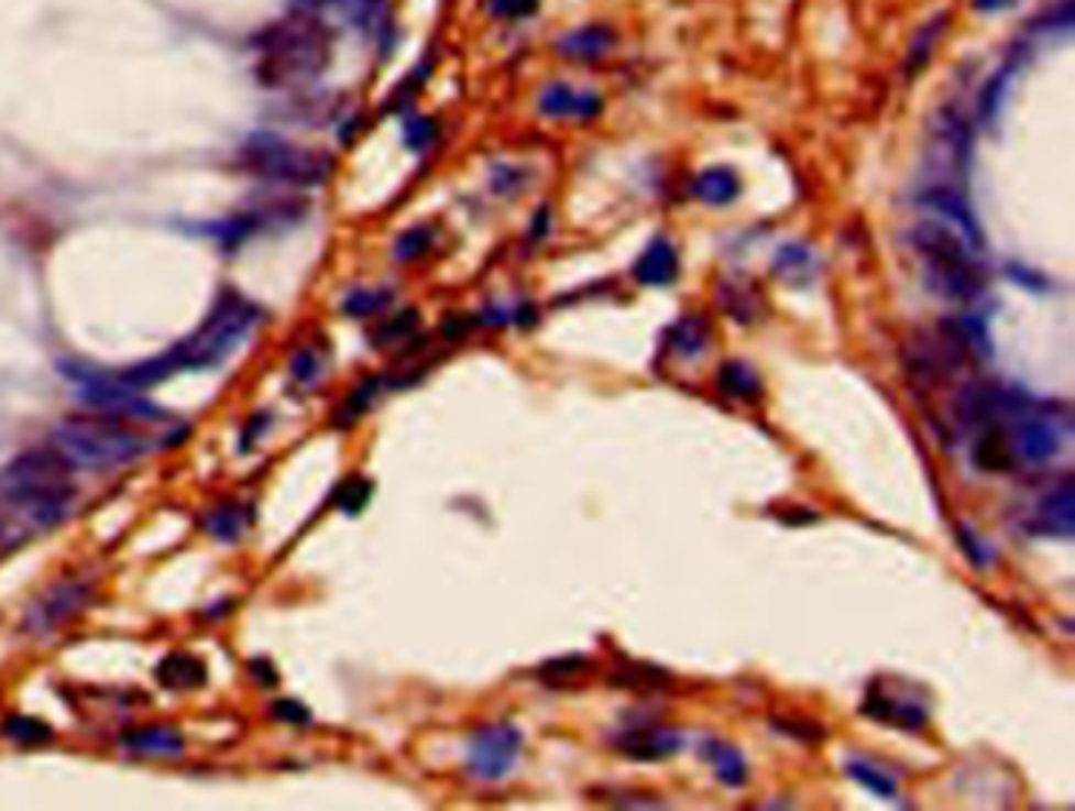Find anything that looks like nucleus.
Listing matches in <instances>:
<instances>
[{
  "label": "nucleus",
  "instance_id": "1",
  "mask_svg": "<svg viewBox=\"0 0 1075 811\" xmlns=\"http://www.w3.org/2000/svg\"><path fill=\"white\" fill-rule=\"evenodd\" d=\"M262 307L256 300L243 297L240 291H221L211 304L209 316L202 319V326L193 335H187L184 341H177L174 348H167L158 358L127 366V370H111L108 376L127 385L145 392L152 385H162L177 373H193V370H211L218 363L234 354L237 348L253 335L259 322H262Z\"/></svg>",
  "mask_w": 1075,
  "mask_h": 811
},
{
  "label": "nucleus",
  "instance_id": "2",
  "mask_svg": "<svg viewBox=\"0 0 1075 811\" xmlns=\"http://www.w3.org/2000/svg\"><path fill=\"white\" fill-rule=\"evenodd\" d=\"M76 500L73 464L57 449H32L0 468V502L29 525L57 527Z\"/></svg>",
  "mask_w": 1075,
  "mask_h": 811
},
{
  "label": "nucleus",
  "instance_id": "3",
  "mask_svg": "<svg viewBox=\"0 0 1075 811\" xmlns=\"http://www.w3.org/2000/svg\"><path fill=\"white\" fill-rule=\"evenodd\" d=\"M152 439L118 414H76L54 427V449L86 471H114L149 452Z\"/></svg>",
  "mask_w": 1075,
  "mask_h": 811
},
{
  "label": "nucleus",
  "instance_id": "4",
  "mask_svg": "<svg viewBox=\"0 0 1075 811\" xmlns=\"http://www.w3.org/2000/svg\"><path fill=\"white\" fill-rule=\"evenodd\" d=\"M914 253L924 263V278L940 297L975 304L984 294V268L975 263V243L950 221H918L912 228Z\"/></svg>",
  "mask_w": 1075,
  "mask_h": 811
},
{
  "label": "nucleus",
  "instance_id": "5",
  "mask_svg": "<svg viewBox=\"0 0 1075 811\" xmlns=\"http://www.w3.org/2000/svg\"><path fill=\"white\" fill-rule=\"evenodd\" d=\"M331 39L316 13H294L259 39V76L268 86L309 83L328 67Z\"/></svg>",
  "mask_w": 1075,
  "mask_h": 811
},
{
  "label": "nucleus",
  "instance_id": "6",
  "mask_svg": "<svg viewBox=\"0 0 1075 811\" xmlns=\"http://www.w3.org/2000/svg\"><path fill=\"white\" fill-rule=\"evenodd\" d=\"M240 167L268 184L319 187L331 171V158L319 149H306L272 133H259L240 149Z\"/></svg>",
  "mask_w": 1075,
  "mask_h": 811
},
{
  "label": "nucleus",
  "instance_id": "7",
  "mask_svg": "<svg viewBox=\"0 0 1075 811\" xmlns=\"http://www.w3.org/2000/svg\"><path fill=\"white\" fill-rule=\"evenodd\" d=\"M61 373L76 385V395L92 407V410H101V414H118V417H127V420H171V414L162 410L155 402H149L142 392L136 388H127V385H118L111 380L108 373L101 370H92V366H83V363H61Z\"/></svg>",
  "mask_w": 1075,
  "mask_h": 811
},
{
  "label": "nucleus",
  "instance_id": "8",
  "mask_svg": "<svg viewBox=\"0 0 1075 811\" xmlns=\"http://www.w3.org/2000/svg\"><path fill=\"white\" fill-rule=\"evenodd\" d=\"M524 748V736L512 723H495L473 733L468 748V767L476 780H502L512 774L517 755Z\"/></svg>",
  "mask_w": 1075,
  "mask_h": 811
},
{
  "label": "nucleus",
  "instance_id": "9",
  "mask_svg": "<svg viewBox=\"0 0 1075 811\" xmlns=\"http://www.w3.org/2000/svg\"><path fill=\"white\" fill-rule=\"evenodd\" d=\"M92 600V588L89 581H73V578H64L57 584H51L45 594L39 596L29 613H25V628H32L35 635H47L54 632L57 625H64L67 620H73L86 603Z\"/></svg>",
  "mask_w": 1075,
  "mask_h": 811
},
{
  "label": "nucleus",
  "instance_id": "10",
  "mask_svg": "<svg viewBox=\"0 0 1075 811\" xmlns=\"http://www.w3.org/2000/svg\"><path fill=\"white\" fill-rule=\"evenodd\" d=\"M862 714L877 720V723H887V726L912 730V733L921 730V726H928V708H924V701L909 698V694L889 692L884 686H870L865 704H862Z\"/></svg>",
  "mask_w": 1075,
  "mask_h": 811
},
{
  "label": "nucleus",
  "instance_id": "11",
  "mask_svg": "<svg viewBox=\"0 0 1075 811\" xmlns=\"http://www.w3.org/2000/svg\"><path fill=\"white\" fill-rule=\"evenodd\" d=\"M1073 512H1075V490L1073 480L1063 478L1053 490H1047L1038 505H1034V518L1029 522L1031 534H1047V537H1073Z\"/></svg>",
  "mask_w": 1075,
  "mask_h": 811
},
{
  "label": "nucleus",
  "instance_id": "12",
  "mask_svg": "<svg viewBox=\"0 0 1075 811\" xmlns=\"http://www.w3.org/2000/svg\"><path fill=\"white\" fill-rule=\"evenodd\" d=\"M615 748L622 755H628L634 761H662L669 755H676L681 748V733L666 730V726H632L622 736H615Z\"/></svg>",
  "mask_w": 1075,
  "mask_h": 811
},
{
  "label": "nucleus",
  "instance_id": "13",
  "mask_svg": "<svg viewBox=\"0 0 1075 811\" xmlns=\"http://www.w3.org/2000/svg\"><path fill=\"white\" fill-rule=\"evenodd\" d=\"M600 96L578 92L564 83H552L539 92V111L549 118H593L600 111Z\"/></svg>",
  "mask_w": 1075,
  "mask_h": 811
},
{
  "label": "nucleus",
  "instance_id": "14",
  "mask_svg": "<svg viewBox=\"0 0 1075 811\" xmlns=\"http://www.w3.org/2000/svg\"><path fill=\"white\" fill-rule=\"evenodd\" d=\"M678 275V253L676 246L669 243L666 238H656L644 253L640 260L634 263V278L640 285L650 287H666L676 282Z\"/></svg>",
  "mask_w": 1075,
  "mask_h": 811
},
{
  "label": "nucleus",
  "instance_id": "15",
  "mask_svg": "<svg viewBox=\"0 0 1075 811\" xmlns=\"http://www.w3.org/2000/svg\"><path fill=\"white\" fill-rule=\"evenodd\" d=\"M123 748L145 758H174L187 748V742L174 726H142L123 736Z\"/></svg>",
  "mask_w": 1075,
  "mask_h": 811
},
{
  "label": "nucleus",
  "instance_id": "16",
  "mask_svg": "<svg viewBox=\"0 0 1075 811\" xmlns=\"http://www.w3.org/2000/svg\"><path fill=\"white\" fill-rule=\"evenodd\" d=\"M615 45V35L612 29L606 25H584V29H574L568 35L559 39V54L564 61H600L608 48Z\"/></svg>",
  "mask_w": 1075,
  "mask_h": 811
},
{
  "label": "nucleus",
  "instance_id": "17",
  "mask_svg": "<svg viewBox=\"0 0 1075 811\" xmlns=\"http://www.w3.org/2000/svg\"><path fill=\"white\" fill-rule=\"evenodd\" d=\"M155 676H158V682H162L164 689H174V692L184 689L187 692V689L206 686L209 669H206V664L199 657H193V654H167L162 664L155 667Z\"/></svg>",
  "mask_w": 1075,
  "mask_h": 811
},
{
  "label": "nucleus",
  "instance_id": "18",
  "mask_svg": "<svg viewBox=\"0 0 1075 811\" xmlns=\"http://www.w3.org/2000/svg\"><path fill=\"white\" fill-rule=\"evenodd\" d=\"M253 522V508L243 502H218L209 515L202 518V527L209 530L215 540L234 544L243 537V530Z\"/></svg>",
  "mask_w": 1075,
  "mask_h": 811
},
{
  "label": "nucleus",
  "instance_id": "19",
  "mask_svg": "<svg viewBox=\"0 0 1075 811\" xmlns=\"http://www.w3.org/2000/svg\"><path fill=\"white\" fill-rule=\"evenodd\" d=\"M703 758L713 767V774L723 780L725 787H745L748 780V764L742 758V752L723 739H706L703 742Z\"/></svg>",
  "mask_w": 1075,
  "mask_h": 811
},
{
  "label": "nucleus",
  "instance_id": "20",
  "mask_svg": "<svg viewBox=\"0 0 1075 811\" xmlns=\"http://www.w3.org/2000/svg\"><path fill=\"white\" fill-rule=\"evenodd\" d=\"M742 193V180L732 167H706L694 177V196L706 206H728Z\"/></svg>",
  "mask_w": 1075,
  "mask_h": 811
},
{
  "label": "nucleus",
  "instance_id": "21",
  "mask_svg": "<svg viewBox=\"0 0 1075 811\" xmlns=\"http://www.w3.org/2000/svg\"><path fill=\"white\" fill-rule=\"evenodd\" d=\"M772 272L786 282V285H808L811 275H814V256L808 246H798V243H789L776 253L772 260Z\"/></svg>",
  "mask_w": 1075,
  "mask_h": 811
},
{
  "label": "nucleus",
  "instance_id": "22",
  "mask_svg": "<svg viewBox=\"0 0 1075 811\" xmlns=\"http://www.w3.org/2000/svg\"><path fill=\"white\" fill-rule=\"evenodd\" d=\"M669 341H672V351H676L681 360L701 358L706 341H710L706 322H703L701 316H684V319H678L676 326H672Z\"/></svg>",
  "mask_w": 1075,
  "mask_h": 811
},
{
  "label": "nucleus",
  "instance_id": "23",
  "mask_svg": "<svg viewBox=\"0 0 1075 811\" xmlns=\"http://www.w3.org/2000/svg\"><path fill=\"white\" fill-rule=\"evenodd\" d=\"M720 388L728 392L732 398H757L760 395V380L742 360H728L720 366Z\"/></svg>",
  "mask_w": 1075,
  "mask_h": 811
},
{
  "label": "nucleus",
  "instance_id": "24",
  "mask_svg": "<svg viewBox=\"0 0 1075 811\" xmlns=\"http://www.w3.org/2000/svg\"><path fill=\"white\" fill-rule=\"evenodd\" d=\"M0 736L10 742H20V745H42V742H51V726L45 720L39 716H25V714H13L7 716L0 723Z\"/></svg>",
  "mask_w": 1075,
  "mask_h": 811
},
{
  "label": "nucleus",
  "instance_id": "25",
  "mask_svg": "<svg viewBox=\"0 0 1075 811\" xmlns=\"http://www.w3.org/2000/svg\"><path fill=\"white\" fill-rule=\"evenodd\" d=\"M845 774H848L852 780H858L867 792L880 796V799H896V796H899V783L889 777L887 770H880L877 764L858 761V758H855V761H845Z\"/></svg>",
  "mask_w": 1075,
  "mask_h": 811
},
{
  "label": "nucleus",
  "instance_id": "26",
  "mask_svg": "<svg viewBox=\"0 0 1075 811\" xmlns=\"http://www.w3.org/2000/svg\"><path fill=\"white\" fill-rule=\"evenodd\" d=\"M370 496H373V483L370 480L348 478L334 490V505L341 512H348V515H356V512H363V505L370 502Z\"/></svg>",
  "mask_w": 1075,
  "mask_h": 811
},
{
  "label": "nucleus",
  "instance_id": "27",
  "mask_svg": "<svg viewBox=\"0 0 1075 811\" xmlns=\"http://www.w3.org/2000/svg\"><path fill=\"white\" fill-rule=\"evenodd\" d=\"M395 300L392 291H353L351 297L344 300V313L351 316H373V313L385 310Z\"/></svg>",
  "mask_w": 1075,
  "mask_h": 811
},
{
  "label": "nucleus",
  "instance_id": "28",
  "mask_svg": "<svg viewBox=\"0 0 1075 811\" xmlns=\"http://www.w3.org/2000/svg\"><path fill=\"white\" fill-rule=\"evenodd\" d=\"M429 243H432V231L429 228H410L395 243V260L410 263V260H417V256H423L429 250Z\"/></svg>",
  "mask_w": 1075,
  "mask_h": 811
},
{
  "label": "nucleus",
  "instance_id": "29",
  "mask_svg": "<svg viewBox=\"0 0 1075 811\" xmlns=\"http://www.w3.org/2000/svg\"><path fill=\"white\" fill-rule=\"evenodd\" d=\"M420 326V316L414 310H404V313H398L392 322H385L379 332L373 335V344H392V341H401V338H407V335L414 332Z\"/></svg>",
  "mask_w": 1075,
  "mask_h": 811
},
{
  "label": "nucleus",
  "instance_id": "30",
  "mask_svg": "<svg viewBox=\"0 0 1075 811\" xmlns=\"http://www.w3.org/2000/svg\"><path fill=\"white\" fill-rule=\"evenodd\" d=\"M319 370H322V358L312 348H300L290 360V376L297 382H316Z\"/></svg>",
  "mask_w": 1075,
  "mask_h": 811
},
{
  "label": "nucleus",
  "instance_id": "31",
  "mask_svg": "<svg viewBox=\"0 0 1075 811\" xmlns=\"http://www.w3.org/2000/svg\"><path fill=\"white\" fill-rule=\"evenodd\" d=\"M539 0H492V17L502 20H517V17H530L537 10Z\"/></svg>",
  "mask_w": 1075,
  "mask_h": 811
},
{
  "label": "nucleus",
  "instance_id": "32",
  "mask_svg": "<svg viewBox=\"0 0 1075 811\" xmlns=\"http://www.w3.org/2000/svg\"><path fill=\"white\" fill-rule=\"evenodd\" d=\"M958 540L965 544L972 562H978V566H987V562H990V549L984 547L981 540H978V534H972L968 527H962V530H958Z\"/></svg>",
  "mask_w": 1075,
  "mask_h": 811
},
{
  "label": "nucleus",
  "instance_id": "33",
  "mask_svg": "<svg viewBox=\"0 0 1075 811\" xmlns=\"http://www.w3.org/2000/svg\"><path fill=\"white\" fill-rule=\"evenodd\" d=\"M275 716L284 723H309V711L300 701H278L275 704Z\"/></svg>",
  "mask_w": 1075,
  "mask_h": 811
},
{
  "label": "nucleus",
  "instance_id": "34",
  "mask_svg": "<svg viewBox=\"0 0 1075 811\" xmlns=\"http://www.w3.org/2000/svg\"><path fill=\"white\" fill-rule=\"evenodd\" d=\"M429 140H432V123H429V120H414V123L407 127V145H410V149H423Z\"/></svg>",
  "mask_w": 1075,
  "mask_h": 811
},
{
  "label": "nucleus",
  "instance_id": "35",
  "mask_svg": "<svg viewBox=\"0 0 1075 811\" xmlns=\"http://www.w3.org/2000/svg\"><path fill=\"white\" fill-rule=\"evenodd\" d=\"M1019 0H972V7L978 10V13H1000V10H1009V7H1016Z\"/></svg>",
  "mask_w": 1075,
  "mask_h": 811
},
{
  "label": "nucleus",
  "instance_id": "36",
  "mask_svg": "<svg viewBox=\"0 0 1075 811\" xmlns=\"http://www.w3.org/2000/svg\"><path fill=\"white\" fill-rule=\"evenodd\" d=\"M250 669H253V672H259V676L265 679L262 686H275V682H278V676H275V669L268 667L265 660H256V664H253V667H250Z\"/></svg>",
  "mask_w": 1075,
  "mask_h": 811
}]
</instances>
